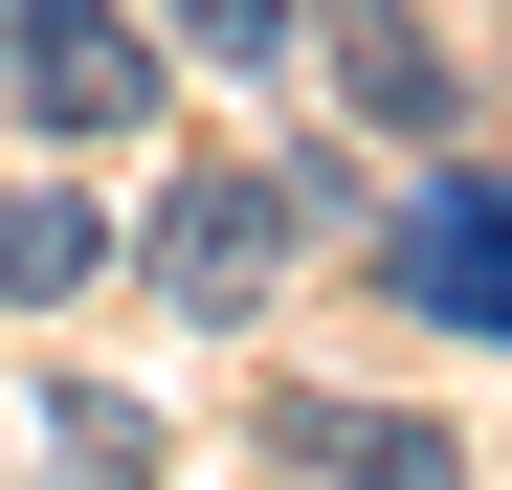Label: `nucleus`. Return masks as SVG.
<instances>
[{
  "mask_svg": "<svg viewBox=\"0 0 512 490\" xmlns=\"http://www.w3.org/2000/svg\"><path fill=\"white\" fill-rule=\"evenodd\" d=\"M312 223H334V179H290V156H201V179H179V201L134 223V268L179 290V312H268Z\"/></svg>",
  "mask_w": 512,
  "mask_h": 490,
  "instance_id": "obj_1",
  "label": "nucleus"
},
{
  "mask_svg": "<svg viewBox=\"0 0 512 490\" xmlns=\"http://www.w3.org/2000/svg\"><path fill=\"white\" fill-rule=\"evenodd\" d=\"M0 90H23L45 134H134L156 112V45L112 23V0H0Z\"/></svg>",
  "mask_w": 512,
  "mask_h": 490,
  "instance_id": "obj_2",
  "label": "nucleus"
},
{
  "mask_svg": "<svg viewBox=\"0 0 512 490\" xmlns=\"http://www.w3.org/2000/svg\"><path fill=\"white\" fill-rule=\"evenodd\" d=\"M379 290L446 312V335H512V179H423V201L379 223Z\"/></svg>",
  "mask_w": 512,
  "mask_h": 490,
  "instance_id": "obj_3",
  "label": "nucleus"
},
{
  "mask_svg": "<svg viewBox=\"0 0 512 490\" xmlns=\"http://www.w3.org/2000/svg\"><path fill=\"white\" fill-rule=\"evenodd\" d=\"M268 446H290L312 490H468V446L401 424V401H268Z\"/></svg>",
  "mask_w": 512,
  "mask_h": 490,
  "instance_id": "obj_4",
  "label": "nucleus"
},
{
  "mask_svg": "<svg viewBox=\"0 0 512 490\" xmlns=\"http://www.w3.org/2000/svg\"><path fill=\"white\" fill-rule=\"evenodd\" d=\"M312 23H334V90H357L379 134H446V112H468V67L423 45V0H312Z\"/></svg>",
  "mask_w": 512,
  "mask_h": 490,
  "instance_id": "obj_5",
  "label": "nucleus"
},
{
  "mask_svg": "<svg viewBox=\"0 0 512 490\" xmlns=\"http://www.w3.org/2000/svg\"><path fill=\"white\" fill-rule=\"evenodd\" d=\"M90 268H112V223H90V201H0V312H67Z\"/></svg>",
  "mask_w": 512,
  "mask_h": 490,
  "instance_id": "obj_6",
  "label": "nucleus"
},
{
  "mask_svg": "<svg viewBox=\"0 0 512 490\" xmlns=\"http://www.w3.org/2000/svg\"><path fill=\"white\" fill-rule=\"evenodd\" d=\"M45 446H67V490H134V468H156V424H134L112 379H67V401H45Z\"/></svg>",
  "mask_w": 512,
  "mask_h": 490,
  "instance_id": "obj_7",
  "label": "nucleus"
},
{
  "mask_svg": "<svg viewBox=\"0 0 512 490\" xmlns=\"http://www.w3.org/2000/svg\"><path fill=\"white\" fill-rule=\"evenodd\" d=\"M156 23H179V45H201V67H268V45H290V23H312V0H156Z\"/></svg>",
  "mask_w": 512,
  "mask_h": 490,
  "instance_id": "obj_8",
  "label": "nucleus"
}]
</instances>
